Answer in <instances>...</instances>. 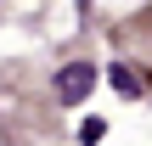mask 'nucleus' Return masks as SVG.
Here are the masks:
<instances>
[{"instance_id":"f257e3e1","label":"nucleus","mask_w":152,"mask_h":146,"mask_svg":"<svg viewBox=\"0 0 152 146\" xmlns=\"http://www.w3.org/2000/svg\"><path fill=\"white\" fill-rule=\"evenodd\" d=\"M90 84H96V68H90V62H68V68L56 73V96H62L68 107H79V101L90 96Z\"/></svg>"},{"instance_id":"f03ea898","label":"nucleus","mask_w":152,"mask_h":146,"mask_svg":"<svg viewBox=\"0 0 152 146\" xmlns=\"http://www.w3.org/2000/svg\"><path fill=\"white\" fill-rule=\"evenodd\" d=\"M113 90H118V96H130V101H135V96H141V79H135V73H130V68H113Z\"/></svg>"}]
</instances>
